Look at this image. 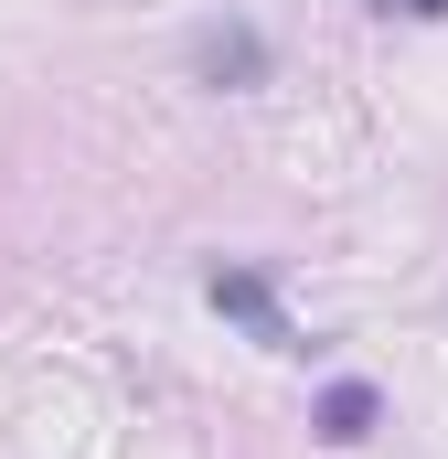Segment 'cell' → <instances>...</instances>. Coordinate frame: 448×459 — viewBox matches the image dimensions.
Wrapping results in <instances>:
<instances>
[{
    "label": "cell",
    "mask_w": 448,
    "mask_h": 459,
    "mask_svg": "<svg viewBox=\"0 0 448 459\" xmlns=\"http://www.w3.org/2000/svg\"><path fill=\"white\" fill-rule=\"evenodd\" d=\"M193 75L203 86H267V43L246 22H214V32H193Z\"/></svg>",
    "instance_id": "2"
},
{
    "label": "cell",
    "mask_w": 448,
    "mask_h": 459,
    "mask_svg": "<svg viewBox=\"0 0 448 459\" xmlns=\"http://www.w3.org/2000/svg\"><path fill=\"white\" fill-rule=\"evenodd\" d=\"M384 11H406V22H438V11H448V0H384Z\"/></svg>",
    "instance_id": "4"
},
{
    "label": "cell",
    "mask_w": 448,
    "mask_h": 459,
    "mask_svg": "<svg viewBox=\"0 0 448 459\" xmlns=\"http://www.w3.org/2000/svg\"><path fill=\"white\" fill-rule=\"evenodd\" d=\"M203 299H214L224 321L246 332V342H267V352H299V332H289V310H278V289H267L256 267H214V278H203Z\"/></svg>",
    "instance_id": "1"
},
{
    "label": "cell",
    "mask_w": 448,
    "mask_h": 459,
    "mask_svg": "<svg viewBox=\"0 0 448 459\" xmlns=\"http://www.w3.org/2000/svg\"><path fill=\"white\" fill-rule=\"evenodd\" d=\"M374 417H384V395H374L363 374H341L332 395L310 406V438H332V449H352V438H374Z\"/></svg>",
    "instance_id": "3"
}]
</instances>
